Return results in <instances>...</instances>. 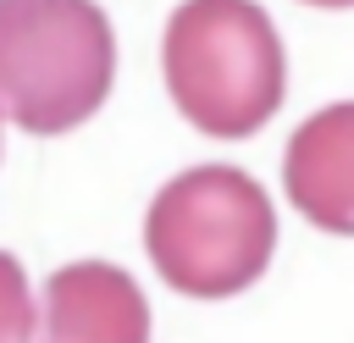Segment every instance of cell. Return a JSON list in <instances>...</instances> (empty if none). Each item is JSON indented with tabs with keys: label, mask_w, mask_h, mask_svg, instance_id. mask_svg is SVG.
Instances as JSON below:
<instances>
[{
	"label": "cell",
	"mask_w": 354,
	"mask_h": 343,
	"mask_svg": "<svg viewBox=\"0 0 354 343\" xmlns=\"http://www.w3.org/2000/svg\"><path fill=\"white\" fill-rule=\"evenodd\" d=\"M166 89L210 138L260 133L288 94V55L254 0H183L166 22Z\"/></svg>",
	"instance_id": "1"
},
{
	"label": "cell",
	"mask_w": 354,
	"mask_h": 343,
	"mask_svg": "<svg viewBox=\"0 0 354 343\" xmlns=\"http://www.w3.org/2000/svg\"><path fill=\"white\" fill-rule=\"evenodd\" d=\"M144 249L166 288L188 299H227L271 266L277 210L249 172L194 166L155 194L144 216Z\"/></svg>",
	"instance_id": "2"
},
{
	"label": "cell",
	"mask_w": 354,
	"mask_h": 343,
	"mask_svg": "<svg viewBox=\"0 0 354 343\" xmlns=\"http://www.w3.org/2000/svg\"><path fill=\"white\" fill-rule=\"evenodd\" d=\"M116 77V39L94 0H0V116L22 133L88 122Z\"/></svg>",
	"instance_id": "3"
},
{
	"label": "cell",
	"mask_w": 354,
	"mask_h": 343,
	"mask_svg": "<svg viewBox=\"0 0 354 343\" xmlns=\"http://www.w3.org/2000/svg\"><path fill=\"white\" fill-rule=\"evenodd\" d=\"M33 343H149V304L122 266L77 260L44 282Z\"/></svg>",
	"instance_id": "4"
},
{
	"label": "cell",
	"mask_w": 354,
	"mask_h": 343,
	"mask_svg": "<svg viewBox=\"0 0 354 343\" xmlns=\"http://www.w3.org/2000/svg\"><path fill=\"white\" fill-rule=\"evenodd\" d=\"M282 183L304 221L354 238V100L299 122L282 155Z\"/></svg>",
	"instance_id": "5"
},
{
	"label": "cell",
	"mask_w": 354,
	"mask_h": 343,
	"mask_svg": "<svg viewBox=\"0 0 354 343\" xmlns=\"http://www.w3.org/2000/svg\"><path fill=\"white\" fill-rule=\"evenodd\" d=\"M39 326H33V299H28V277H22V260L0 249V343H33Z\"/></svg>",
	"instance_id": "6"
},
{
	"label": "cell",
	"mask_w": 354,
	"mask_h": 343,
	"mask_svg": "<svg viewBox=\"0 0 354 343\" xmlns=\"http://www.w3.org/2000/svg\"><path fill=\"white\" fill-rule=\"evenodd\" d=\"M304 6H321V11H348L354 0H304Z\"/></svg>",
	"instance_id": "7"
}]
</instances>
